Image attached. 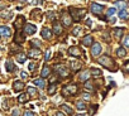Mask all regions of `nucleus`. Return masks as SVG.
I'll return each mask as SVG.
<instances>
[{"mask_svg": "<svg viewBox=\"0 0 129 116\" xmlns=\"http://www.w3.org/2000/svg\"><path fill=\"white\" fill-rule=\"evenodd\" d=\"M99 63L101 66H104L105 68H109V70H114L115 68V62L113 58L108 57V55H103L99 58Z\"/></svg>", "mask_w": 129, "mask_h": 116, "instance_id": "nucleus-1", "label": "nucleus"}, {"mask_svg": "<svg viewBox=\"0 0 129 116\" xmlns=\"http://www.w3.org/2000/svg\"><path fill=\"white\" fill-rule=\"evenodd\" d=\"M85 14H86V12L84 9L80 10V9H76V8H70V15L72 17V19L75 22H79L80 19H82L85 17Z\"/></svg>", "mask_w": 129, "mask_h": 116, "instance_id": "nucleus-2", "label": "nucleus"}, {"mask_svg": "<svg viewBox=\"0 0 129 116\" xmlns=\"http://www.w3.org/2000/svg\"><path fill=\"white\" fill-rule=\"evenodd\" d=\"M54 71L57 75H59L61 77H67L69 76V68L66 66H63V65H56L54 66Z\"/></svg>", "mask_w": 129, "mask_h": 116, "instance_id": "nucleus-3", "label": "nucleus"}, {"mask_svg": "<svg viewBox=\"0 0 129 116\" xmlns=\"http://www.w3.org/2000/svg\"><path fill=\"white\" fill-rule=\"evenodd\" d=\"M61 22H62V24H63L64 27H70V25L72 24V18L70 17V13L63 12L62 15H61Z\"/></svg>", "mask_w": 129, "mask_h": 116, "instance_id": "nucleus-4", "label": "nucleus"}, {"mask_svg": "<svg viewBox=\"0 0 129 116\" xmlns=\"http://www.w3.org/2000/svg\"><path fill=\"white\" fill-rule=\"evenodd\" d=\"M90 10H91L92 14H95V15H100V14L103 13V10H104V7L100 5V4L92 3V4L90 5Z\"/></svg>", "mask_w": 129, "mask_h": 116, "instance_id": "nucleus-5", "label": "nucleus"}, {"mask_svg": "<svg viewBox=\"0 0 129 116\" xmlns=\"http://www.w3.org/2000/svg\"><path fill=\"white\" fill-rule=\"evenodd\" d=\"M10 35H12V30H10L9 27H7V25H0V37L8 38V37H10Z\"/></svg>", "mask_w": 129, "mask_h": 116, "instance_id": "nucleus-6", "label": "nucleus"}, {"mask_svg": "<svg viewBox=\"0 0 129 116\" xmlns=\"http://www.w3.org/2000/svg\"><path fill=\"white\" fill-rule=\"evenodd\" d=\"M63 92H64V95H66V93H71V95L77 93V85H69V86H66L63 88Z\"/></svg>", "mask_w": 129, "mask_h": 116, "instance_id": "nucleus-7", "label": "nucleus"}, {"mask_svg": "<svg viewBox=\"0 0 129 116\" xmlns=\"http://www.w3.org/2000/svg\"><path fill=\"white\" fill-rule=\"evenodd\" d=\"M100 53H101V45H100V43H94L92 47H91V54L94 57H98Z\"/></svg>", "mask_w": 129, "mask_h": 116, "instance_id": "nucleus-8", "label": "nucleus"}, {"mask_svg": "<svg viewBox=\"0 0 129 116\" xmlns=\"http://www.w3.org/2000/svg\"><path fill=\"white\" fill-rule=\"evenodd\" d=\"M36 30H37V28H36V25H33V24H25V27H24V33H25L27 35L34 34Z\"/></svg>", "mask_w": 129, "mask_h": 116, "instance_id": "nucleus-9", "label": "nucleus"}, {"mask_svg": "<svg viewBox=\"0 0 129 116\" xmlns=\"http://www.w3.org/2000/svg\"><path fill=\"white\" fill-rule=\"evenodd\" d=\"M69 54L72 55V57H80V55H81V49H80L79 47H70Z\"/></svg>", "mask_w": 129, "mask_h": 116, "instance_id": "nucleus-10", "label": "nucleus"}, {"mask_svg": "<svg viewBox=\"0 0 129 116\" xmlns=\"http://www.w3.org/2000/svg\"><path fill=\"white\" fill-rule=\"evenodd\" d=\"M28 55L30 58H39L41 57V50L39 48H32L29 52H28Z\"/></svg>", "mask_w": 129, "mask_h": 116, "instance_id": "nucleus-11", "label": "nucleus"}, {"mask_svg": "<svg viewBox=\"0 0 129 116\" xmlns=\"http://www.w3.org/2000/svg\"><path fill=\"white\" fill-rule=\"evenodd\" d=\"M24 40H25V35L22 34L20 32H17L15 35H14V42L18 43V44H20V43H23Z\"/></svg>", "mask_w": 129, "mask_h": 116, "instance_id": "nucleus-12", "label": "nucleus"}, {"mask_svg": "<svg viewBox=\"0 0 129 116\" xmlns=\"http://www.w3.org/2000/svg\"><path fill=\"white\" fill-rule=\"evenodd\" d=\"M90 75H91V72H90V71H84L82 73H80L79 80H80L81 82H86V81L90 78Z\"/></svg>", "mask_w": 129, "mask_h": 116, "instance_id": "nucleus-13", "label": "nucleus"}, {"mask_svg": "<svg viewBox=\"0 0 129 116\" xmlns=\"http://www.w3.org/2000/svg\"><path fill=\"white\" fill-rule=\"evenodd\" d=\"M13 88H14V91H17V92L22 91V90L24 88V82H22V81H14Z\"/></svg>", "mask_w": 129, "mask_h": 116, "instance_id": "nucleus-14", "label": "nucleus"}, {"mask_svg": "<svg viewBox=\"0 0 129 116\" xmlns=\"http://www.w3.org/2000/svg\"><path fill=\"white\" fill-rule=\"evenodd\" d=\"M23 24H24V17L23 15H19L17 18V20L14 22V27H15V29H20V27Z\"/></svg>", "mask_w": 129, "mask_h": 116, "instance_id": "nucleus-15", "label": "nucleus"}, {"mask_svg": "<svg viewBox=\"0 0 129 116\" xmlns=\"http://www.w3.org/2000/svg\"><path fill=\"white\" fill-rule=\"evenodd\" d=\"M41 34H42V37H43L44 39H51V37H52V32H51V29H48V28H43L42 32H41Z\"/></svg>", "mask_w": 129, "mask_h": 116, "instance_id": "nucleus-16", "label": "nucleus"}, {"mask_svg": "<svg viewBox=\"0 0 129 116\" xmlns=\"http://www.w3.org/2000/svg\"><path fill=\"white\" fill-rule=\"evenodd\" d=\"M53 32H54L57 35H59V34L62 33V25H61L59 23L54 22V23H53Z\"/></svg>", "mask_w": 129, "mask_h": 116, "instance_id": "nucleus-17", "label": "nucleus"}, {"mask_svg": "<svg viewBox=\"0 0 129 116\" xmlns=\"http://www.w3.org/2000/svg\"><path fill=\"white\" fill-rule=\"evenodd\" d=\"M85 47H90L91 44H92V37L91 35H86L84 39H82V42H81Z\"/></svg>", "mask_w": 129, "mask_h": 116, "instance_id": "nucleus-18", "label": "nucleus"}, {"mask_svg": "<svg viewBox=\"0 0 129 116\" xmlns=\"http://www.w3.org/2000/svg\"><path fill=\"white\" fill-rule=\"evenodd\" d=\"M123 32H124L123 28H115L113 33H114V37H115L116 39H120V38L123 37Z\"/></svg>", "mask_w": 129, "mask_h": 116, "instance_id": "nucleus-19", "label": "nucleus"}, {"mask_svg": "<svg viewBox=\"0 0 129 116\" xmlns=\"http://www.w3.org/2000/svg\"><path fill=\"white\" fill-rule=\"evenodd\" d=\"M49 73H51V68H49L48 66H44V67L42 68L41 76H42V78H46V77H48V76H49Z\"/></svg>", "mask_w": 129, "mask_h": 116, "instance_id": "nucleus-20", "label": "nucleus"}, {"mask_svg": "<svg viewBox=\"0 0 129 116\" xmlns=\"http://www.w3.org/2000/svg\"><path fill=\"white\" fill-rule=\"evenodd\" d=\"M5 68H7L8 72H14V71H15V66H14V63H13L12 61H8V62L5 63Z\"/></svg>", "mask_w": 129, "mask_h": 116, "instance_id": "nucleus-21", "label": "nucleus"}, {"mask_svg": "<svg viewBox=\"0 0 129 116\" xmlns=\"http://www.w3.org/2000/svg\"><path fill=\"white\" fill-rule=\"evenodd\" d=\"M115 5H116V8H119L120 10H125V7H126V4L124 3V0H116Z\"/></svg>", "mask_w": 129, "mask_h": 116, "instance_id": "nucleus-22", "label": "nucleus"}, {"mask_svg": "<svg viewBox=\"0 0 129 116\" xmlns=\"http://www.w3.org/2000/svg\"><path fill=\"white\" fill-rule=\"evenodd\" d=\"M71 68H72V71H79L81 68V63L77 62V61H72L71 62Z\"/></svg>", "mask_w": 129, "mask_h": 116, "instance_id": "nucleus-23", "label": "nucleus"}, {"mask_svg": "<svg viewBox=\"0 0 129 116\" xmlns=\"http://www.w3.org/2000/svg\"><path fill=\"white\" fill-rule=\"evenodd\" d=\"M61 110H62V111H66L69 115H72V113H74V110H72L70 106H67V105H61Z\"/></svg>", "mask_w": 129, "mask_h": 116, "instance_id": "nucleus-24", "label": "nucleus"}, {"mask_svg": "<svg viewBox=\"0 0 129 116\" xmlns=\"http://www.w3.org/2000/svg\"><path fill=\"white\" fill-rule=\"evenodd\" d=\"M116 54H118L119 57H125V55H126L125 48H124V47H119V48L116 49Z\"/></svg>", "mask_w": 129, "mask_h": 116, "instance_id": "nucleus-25", "label": "nucleus"}, {"mask_svg": "<svg viewBox=\"0 0 129 116\" xmlns=\"http://www.w3.org/2000/svg\"><path fill=\"white\" fill-rule=\"evenodd\" d=\"M33 82H34V85L38 86L39 88H43V87H44V80H43V78H37V80H34Z\"/></svg>", "mask_w": 129, "mask_h": 116, "instance_id": "nucleus-26", "label": "nucleus"}, {"mask_svg": "<svg viewBox=\"0 0 129 116\" xmlns=\"http://www.w3.org/2000/svg\"><path fill=\"white\" fill-rule=\"evenodd\" d=\"M25 60H27V55H25L24 53H19V54L17 55V61H18L19 63H24Z\"/></svg>", "mask_w": 129, "mask_h": 116, "instance_id": "nucleus-27", "label": "nucleus"}, {"mask_svg": "<svg viewBox=\"0 0 129 116\" xmlns=\"http://www.w3.org/2000/svg\"><path fill=\"white\" fill-rule=\"evenodd\" d=\"M27 100H28V95H27V93H22V95H19V97H18V102H20V103H25Z\"/></svg>", "mask_w": 129, "mask_h": 116, "instance_id": "nucleus-28", "label": "nucleus"}, {"mask_svg": "<svg viewBox=\"0 0 129 116\" xmlns=\"http://www.w3.org/2000/svg\"><path fill=\"white\" fill-rule=\"evenodd\" d=\"M57 90V85L56 83H51L49 87H48V95H53Z\"/></svg>", "mask_w": 129, "mask_h": 116, "instance_id": "nucleus-29", "label": "nucleus"}, {"mask_svg": "<svg viewBox=\"0 0 129 116\" xmlns=\"http://www.w3.org/2000/svg\"><path fill=\"white\" fill-rule=\"evenodd\" d=\"M118 15H119V18H121V19H126V18L129 17V13L125 12V10H120V12L118 13Z\"/></svg>", "mask_w": 129, "mask_h": 116, "instance_id": "nucleus-30", "label": "nucleus"}, {"mask_svg": "<svg viewBox=\"0 0 129 116\" xmlns=\"http://www.w3.org/2000/svg\"><path fill=\"white\" fill-rule=\"evenodd\" d=\"M32 18L41 19V10H39V9H34V10H33V13H32Z\"/></svg>", "mask_w": 129, "mask_h": 116, "instance_id": "nucleus-31", "label": "nucleus"}, {"mask_svg": "<svg viewBox=\"0 0 129 116\" xmlns=\"http://www.w3.org/2000/svg\"><path fill=\"white\" fill-rule=\"evenodd\" d=\"M76 107L79 110H84V108H86V105L84 103V101H77L76 102Z\"/></svg>", "mask_w": 129, "mask_h": 116, "instance_id": "nucleus-32", "label": "nucleus"}, {"mask_svg": "<svg viewBox=\"0 0 129 116\" xmlns=\"http://www.w3.org/2000/svg\"><path fill=\"white\" fill-rule=\"evenodd\" d=\"M91 75H94V76L99 77V76H101V71H100V70H98V68H91Z\"/></svg>", "mask_w": 129, "mask_h": 116, "instance_id": "nucleus-33", "label": "nucleus"}, {"mask_svg": "<svg viewBox=\"0 0 129 116\" xmlns=\"http://www.w3.org/2000/svg\"><path fill=\"white\" fill-rule=\"evenodd\" d=\"M28 93H29L30 96H36V95H37V90H36L34 87H28Z\"/></svg>", "mask_w": 129, "mask_h": 116, "instance_id": "nucleus-34", "label": "nucleus"}, {"mask_svg": "<svg viewBox=\"0 0 129 116\" xmlns=\"http://www.w3.org/2000/svg\"><path fill=\"white\" fill-rule=\"evenodd\" d=\"M115 12H116V10H115L114 8H110V9H108V12H106V15H108V17H113V15L115 14Z\"/></svg>", "mask_w": 129, "mask_h": 116, "instance_id": "nucleus-35", "label": "nucleus"}, {"mask_svg": "<svg viewBox=\"0 0 129 116\" xmlns=\"http://www.w3.org/2000/svg\"><path fill=\"white\" fill-rule=\"evenodd\" d=\"M123 71L124 72H129V61H125L123 65Z\"/></svg>", "mask_w": 129, "mask_h": 116, "instance_id": "nucleus-36", "label": "nucleus"}, {"mask_svg": "<svg viewBox=\"0 0 129 116\" xmlns=\"http://www.w3.org/2000/svg\"><path fill=\"white\" fill-rule=\"evenodd\" d=\"M30 44H32V47H34V48H39V40H37V39H33V40L30 42Z\"/></svg>", "mask_w": 129, "mask_h": 116, "instance_id": "nucleus-37", "label": "nucleus"}, {"mask_svg": "<svg viewBox=\"0 0 129 116\" xmlns=\"http://www.w3.org/2000/svg\"><path fill=\"white\" fill-rule=\"evenodd\" d=\"M85 88H87V90H91V91H92V90H94L92 83H91L90 81H86V82H85Z\"/></svg>", "mask_w": 129, "mask_h": 116, "instance_id": "nucleus-38", "label": "nucleus"}, {"mask_svg": "<svg viewBox=\"0 0 129 116\" xmlns=\"http://www.w3.org/2000/svg\"><path fill=\"white\" fill-rule=\"evenodd\" d=\"M80 32H81V28H80V27H76V28L72 30V34L76 37V35H79V34H80Z\"/></svg>", "mask_w": 129, "mask_h": 116, "instance_id": "nucleus-39", "label": "nucleus"}, {"mask_svg": "<svg viewBox=\"0 0 129 116\" xmlns=\"http://www.w3.org/2000/svg\"><path fill=\"white\" fill-rule=\"evenodd\" d=\"M47 18H48L49 20H52V22H54V14H53L52 12H48V13H47Z\"/></svg>", "mask_w": 129, "mask_h": 116, "instance_id": "nucleus-40", "label": "nucleus"}, {"mask_svg": "<svg viewBox=\"0 0 129 116\" xmlns=\"http://www.w3.org/2000/svg\"><path fill=\"white\" fill-rule=\"evenodd\" d=\"M12 116H20V111L18 108H14L13 112H12Z\"/></svg>", "mask_w": 129, "mask_h": 116, "instance_id": "nucleus-41", "label": "nucleus"}, {"mask_svg": "<svg viewBox=\"0 0 129 116\" xmlns=\"http://www.w3.org/2000/svg\"><path fill=\"white\" fill-rule=\"evenodd\" d=\"M123 44H124L125 47H129V35H126V37L124 38V40H123Z\"/></svg>", "mask_w": 129, "mask_h": 116, "instance_id": "nucleus-42", "label": "nucleus"}, {"mask_svg": "<svg viewBox=\"0 0 129 116\" xmlns=\"http://www.w3.org/2000/svg\"><path fill=\"white\" fill-rule=\"evenodd\" d=\"M24 116H34V112H32V111H25V112H24Z\"/></svg>", "mask_w": 129, "mask_h": 116, "instance_id": "nucleus-43", "label": "nucleus"}, {"mask_svg": "<svg viewBox=\"0 0 129 116\" xmlns=\"http://www.w3.org/2000/svg\"><path fill=\"white\" fill-rule=\"evenodd\" d=\"M49 58H51V50H47L46 52V61H48Z\"/></svg>", "mask_w": 129, "mask_h": 116, "instance_id": "nucleus-44", "label": "nucleus"}, {"mask_svg": "<svg viewBox=\"0 0 129 116\" xmlns=\"http://www.w3.org/2000/svg\"><path fill=\"white\" fill-rule=\"evenodd\" d=\"M36 68V65L34 63H29V71H33Z\"/></svg>", "mask_w": 129, "mask_h": 116, "instance_id": "nucleus-45", "label": "nucleus"}, {"mask_svg": "<svg viewBox=\"0 0 129 116\" xmlns=\"http://www.w3.org/2000/svg\"><path fill=\"white\" fill-rule=\"evenodd\" d=\"M84 98L85 100H90V95L89 93H84Z\"/></svg>", "mask_w": 129, "mask_h": 116, "instance_id": "nucleus-46", "label": "nucleus"}, {"mask_svg": "<svg viewBox=\"0 0 129 116\" xmlns=\"http://www.w3.org/2000/svg\"><path fill=\"white\" fill-rule=\"evenodd\" d=\"M91 22H92L91 19H87V20H86V25H91Z\"/></svg>", "mask_w": 129, "mask_h": 116, "instance_id": "nucleus-47", "label": "nucleus"}, {"mask_svg": "<svg viewBox=\"0 0 129 116\" xmlns=\"http://www.w3.org/2000/svg\"><path fill=\"white\" fill-rule=\"evenodd\" d=\"M22 77H23V78H27V77H28V75H27L25 72H22Z\"/></svg>", "mask_w": 129, "mask_h": 116, "instance_id": "nucleus-48", "label": "nucleus"}, {"mask_svg": "<svg viewBox=\"0 0 129 116\" xmlns=\"http://www.w3.org/2000/svg\"><path fill=\"white\" fill-rule=\"evenodd\" d=\"M56 116H64V113H63V112H57Z\"/></svg>", "mask_w": 129, "mask_h": 116, "instance_id": "nucleus-49", "label": "nucleus"}, {"mask_svg": "<svg viewBox=\"0 0 129 116\" xmlns=\"http://www.w3.org/2000/svg\"><path fill=\"white\" fill-rule=\"evenodd\" d=\"M33 4H38V0H33Z\"/></svg>", "mask_w": 129, "mask_h": 116, "instance_id": "nucleus-50", "label": "nucleus"}, {"mask_svg": "<svg viewBox=\"0 0 129 116\" xmlns=\"http://www.w3.org/2000/svg\"><path fill=\"white\" fill-rule=\"evenodd\" d=\"M9 2H13V0H9Z\"/></svg>", "mask_w": 129, "mask_h": 116, "instance_id": "nucleus-51", "label": "nucleus"}, {"mask_svg": "<svg viewBox=\"0 0 129 116\" xmlns=\"http://www.w3.org/2000/svg\"><path fill=\"white\" fill-rule=\"evenodd\" d=\"M0 50H2V48H0Z\"/></svg>", "mask_w": 129, "mask_h": 116, "instance_id": "nucleus-52", "label": "nucleus"}]
</instances>
